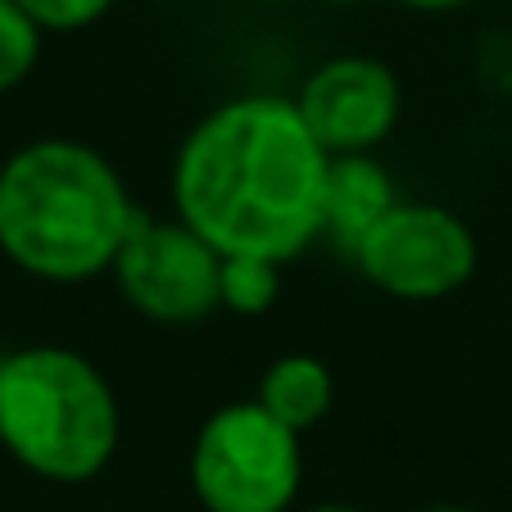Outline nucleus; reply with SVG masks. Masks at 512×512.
I'll return each instance as SVG.
<instances>
[{
	"instance_id": "f257e3e1",
	"label": "nucleus",
	"mask_w": 512,
	"mask_h": 512,
	"mask_svg": "<svg viewBox=\"0 0 512 512\" xmlns=\"http://www.w3.org/2000/svg\"><path fill=\"white\" fill-rule=\"evenodd\" d=\"M327 164L290 96L254 91L223 100L177 145L168 173L173 218L218 259L286 268L322 241Z\"/></svg>"
},
{
	"instance_id": "f03ea898",
	"label": "nucleus",
	"mask_w": 512,
	"mask_h": 512,
	"mask_svg": "<svg viewBox=\"0 0 512 512\" xmlns=\"http://www.w3.org/2000/svg\"><path fill=\"white\" fill-rule=\"evenodd\" d=\"M136 218L123 173L87 141L37 136L0 164V254L32 281L105 277Z\"/></svg>"
},
{
	"instance_id": "7ed1b4c3",
	"label": "nucleus",
	"mask_w": 512,
	"mask_h": 512,
	"mask_svg": "<svg viewBox=\"0 0 512 512\" xmlns=\"http://www.w3.org/2000/svg\"><path fill=\"white\" fill-rule=\"evenodd\" d=\"M123 413L109 377L68 345L0 358V449L50 485H87L114 463Z\"/></svg>"
},
{
	"instance_id": "20e7f679",
	"label": "nucleus",
	"mask_w": 512,
	"mask_h": 512,
	"mask_svg": "<svg viewBox=\"0 0 512 512\" xmlns=\"http://www.w3.org/2000/svg\"><path fill=\"white\" fill-rule=\"evenodd\" d=\"M186 476L204 512H290L304 485L300 435L254 399H236L204 417Z\"/></svg>"
},
{
	"instance_id": "39448f33",
	"label": "nucleus",
	"mask_w": 512,
	"mask_h": 512,
	"mask_svg": "<svg viewBox=\"0 0 512 512\" xmlns=\"http://www.w3.org/2000/svg\"><path fill=\"white\" fill-rule=\"evenodd\" d=\"M354 268L390 300L404 304H435L449 300L476 277V250L472 227L445 204L399 200L395 209L363 236L354 254Z\"/></svg>"
},
{
	"instance_id": "423d86ee",
	"label": "nucleus",
	"mask_w": 512,
	"mask_h": 512,
	"mask_svg": "<svg viewBox=\"0 0 512 512\" xmlns=\"http://www.w3.org/2000/svg\"><path fill=\"white\" fill-rule=\"evenodd\" d=\"M218 254L177 218L141 213L114 259L123 300L155 327H195L218 309Z\"/></svg>"
},
{
	"instance_id": "0eeeda50",
	"label": "nucleus",
	"mask_w": 512,
	"mask_h": 512,
	"mask_svg": "<svg viewBox=\"0 0 512 512\" xmlns=\"http://www.w3.org/2000/svg\"><path fill=\"white\" fill-rule=\"evenodd\" d=\"M290 100H295L304 132L318 141L327 159L372 155L404 114V91H399L395 68L372 55L322 59L304 78L300 96Z\"/></svg>"
},
{
	"instance_id": "6e6552de",
	"label": "nucleus",
	"mask_w": 512,
	"mask_h": 512,
	"mask_svg": "<svg viewBox=\"0 0 512 512\" xmlns=\"http://www.w3.org/2000/svg\"><path fill=\"white\" fill-rule=\"evenodd\" d=\"M395 204V177L377 155H340L327 164L322 182V236L349 259Z\"/></svg>"
},
{
	"instance_id": "1a4fd4ad",
	"label": "nucleus",
	"mask_w": 512,
	"mask_h": 512,
	"mask_svg": "<svg viewBox=\"0 0 512 512\" xmlns=\"http://www.w3.org/2000/svg\"><path fill=\"white\" fill-rule=\"evenodd\" d=\"M331 399H336V381H331V368L322 358L281 354V358H272L268 372L259 377L254 404H259L277 426L304 435L331 413Z\"/></svg>"
},
{
	"instance_id": "9d476101",
	"label": "nucleus",
	"mask_w": 512,
	"mask_h": 512,
	"mask_svg": "<svg viewBox=\"0 0 512 512\" xmlns=\"http://www.w3.org/2000/svg\"><path fill=\"white\" fill-rule=\"evenodd\" d=\"M281 295V263L223 259L218 263V309L236 318H263Z\"/></svg>"
},
{
	"instance_id": "9b49d317",
	"label": "nucleus",
	"mask_w": 512,
	"mask_h": 512,
	"mask_svg": "<svg viewBox=\"0 0 512 512\" xmlns=\"http://www.w3.org/2000/svg\"><path fill=\"white\" fill-rule=\"evenodd\" d=\"M41 32L32 28V19L14 5L0 0V96L32 78V68L41 64Z\"/></svg>"
},
{
	"instance_id": "f8f14e48",
	"label": "nucleus",
	"mask_w": 512,
	"mask_h": 512,
	"mask_svg": "<svg viewBox=\"0 0 512 512\" xmlns=\"http://www.w3.org/2000/svg\"><path fill=\"white\" fill-rule=\"evenodd\" d=\"M14 5L28 14L41 37L46 32H82L114 10V0H14Z\"/></svg>"
},
{
	"instance_id": "ddd939ff",
	"label": "nucleus",
	"mask_w": 512,
	"mask_h": 512,
	"mask_svg": "<svg viewBox=\"0 0 512 512\" xmlns=\"http://www.w3.org/2000/svg\"><path fill=\"white\" fill-rule=\"evenodd\" d=\"M404 10H422V14H449V10H463L472 0H395Z\"/></svg>"
},
{
	"instance_id": "4468645a",
	"label": "nucleus",
	"mask_w": 512,
	"mask_h": 512,
	"mask_svg": "<svg viewBox=\"0 0 512 512\" xmlns=\"http://www.w3.org/2000/svg\"><path fill=\"white\" fill-rule=\"evenodd\" d=\"M304 512H368V508H358V503H313V508H304Z\"/></svg>"
},
{
	"instance_id": "2eb2a0df",
	"label": "nucleus",
	"mask_w": 512,
	"mask_h": 512,
	"mask_svg": "<svg viewBox=\"0 0 512 512\" xmlns=\"http://www.w3.org/2000/svg\"><path fill=\"white\" fill-rule=\"evenodd\" d=\"M422 512H476V508H458V503H435V508H422Z\"/></svg>"
},
{
	"instance_id": "dca6fc26",
	"label": "nucleus",
	"mask_w": 512,
	"mask_h": 512,
	"mask_svg": "<svg viewBox=\"0 0 512 512\" xmlns=\"http://www.w3.org/2000/svg\"><path fill=\"white\" fill-rule=\"evenodd\" d=\"M327 5H358V0H327Z\"/></svg>"
},
{
	"instance_id": "f3484780",
	"label": "nucleus",
	"mask_w": 512,
	"mask_h": 512,
	"mask_svg": "<svg viewBox=\"0 0 512 512\" xmlns=\"http://www.w3.org/2000/svg\"><path fill=\"white\" fill-rule=\"evenodd\" d=\"M259 5H290V0H259Z\"/></svg>"
}]
</instances>
